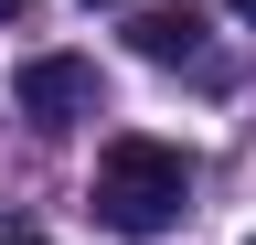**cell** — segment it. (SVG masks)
<instances>
[{"mask_svg":"<svg viewBox=\"0 0 256 245\" xmlns=\"http://www.w3.org/2000/svg\"><path fill=\"white\" fill-rule=\"evenodd\" d=\"M182 203H192V149H182V139L128 128V139L96 149V224L160 235V224H182Z\"/></svg>","mask_w":256,"mask_h":245,"instance_id":"cell-1","label":"cell"},{"mask_svg":"<svg viewBox=\"0 0 256 245\" xmlns=\"http://www.w3.org/2000/svg\"><path fill=\"white\" fill-rule=\"evenodd\" d=\"M11 107L32 117V128H75V117H96V64L86 53H32V64L11 75Z\"/></svg>","mask_w":256,"mask_h":245,"instance_id":"cell-2","label":"cell"},{"mask_svg":"<svg viewBox=\"0 0 256 245\" xmlns=\"http://www.w3.org/2000/svg\"><path fill=\"white\" fill-rule=\"evenodd\" d=\"M128 43H139L150 64H192V53H203V11H192V0H160V11L128 21Z\"/></svg>","mask_w":256,"mask_h":245,"instance_id":"cell-3","label":"cell"},{"mask_svg":"<svg viewBox=\"0 0 256 245\" xmlns=\"http://www.w3.org/2000/svg\"><path fill=\"white\" fill-rule=\"evenodd\" d=\"M22 11H32V0H0V21H22Z\"/></svg>","mask_w":256,"mask_h":245,"instance_id":"cell-4","label":"cell"},{"mask_svg":"<svg viewBox=\"0 0 256 245\" xmlns=\"http://www.w3.org/2000/svg\"><path fill=\"white\" fill-rule=\"evenodd\" d=\"M224 11H235V21H256V0H224Z\"/></svg>","mask_w":256,"mask_h":245,"instance_id":"cell-5","label":"cell"},{"mask_svg":"<svg viewBox=\"0 0 256 245\" xmlns=\"http://www.w3.org/2000/svg\"><path fill=\"white\" fill-rule=\"evenodd\" d=\"M0 245H54V235H0Z\"/></svg>","mask_w":256,"mask_h":245,"instance_id":"cell-6","label":"cell"},{"mask_svg":"<svg viewBox=\"0 0 256 245\" xmlns=\"http://www.w3.org/2000/svg\"><path fill=\"white\" fill-rule=\"evenodd\" d=\"M86 11H107V0H86Z\"/></svg>","mask_w":256,"mask_h":245,"instance_id":"cell-7","label":"cell"},{"mask_svg":"<svg viewBox=\"0 0 256 245\" xmlns=\"http://www.w3.org/2000/svg\"><path fill=\"white\" fill-rule=\"evenodd\" d=\"M246 245H256V235H246Z\"/></svg>","mask_w":256,"mask_h":245,"instance_id":"cell-8","label":"cell"}]
</instances>
